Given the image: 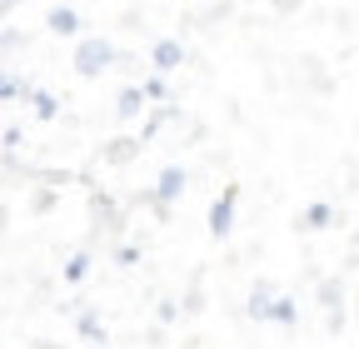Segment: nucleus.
Listing matches in <instances>:
<instances>
[{"label": "nucleus", "mask_w": 359, "mask_h": 349, "mask_svg": "<svg viewBox=\"0 0 359 349\" xmlns=\"http://www.w3.org/2000/svg\"><path fill=\"white\" fill-rule=\"evenodd\" d=\"M115 60H120V50L110 46L105 35H80V46H75V60H70V65H75L80 80H100Z\"/></svg>", "instance_id": "obj_1"}, {"label": "nucleus", "mask_w": 359, "mask_h": 349, "mask_svg": "<svg viewBox=\"0 0 359 349\" xmlns=\"http://www.w3.org/2000/svg\"><path fill=\"white\" fill-rule=\"evenodd\" d=\"M185 185H190V170H185V165H165L160 180H155V190L145 195V205H150L155 214H170V205L185 195Z\"/></svg>", "instance_id": "obj_2"}, {"label": "nucleus", "mask_w": 359, "mask_h": 349, "mask_svg": "<svg viewBox=\"0 0 359 349\" xmlns=\"http://www.w3.org/2000/svg\"><path fill=\"white\" fill-rule=\"evenodd\" d=\"M235 205H240V185H224V190L210 200V220H205L210 240H224V235L235 230Z\"/></svg>", "instance_id": "obj_3"}, {"label": "nucleus", "mask_w": 359, "mask_h": 349, "mask_svg": "<svg viewBox=\"0 0 359 349\" xmlns=\"http://www.w3.org/2000/svg\"><path fill=\"white\" fill-rule=\"evenodd\" d=\"M150 65H155V75H175L180 65H185V40L160 35L155 46H150Z\"/></svg>", "instance_id": "obj_4"}, {"label": "nucleus", "mask_w": 359, "mask_h": 349, "mask_svg": "<svg viewBox=\"0 0 359 349\" xmlns=\"http://www.w3.org/2000/svg\"><path fill=\"white\" fill-rule=\"evenodd\" d=\"M45 30H50V35H80V15H75V6H50V11H45Z\"/></svg>", "instance_id": "obj_5"}, {"label": "nucleus", "mask_w": 359, "mask_h": 349, "mask_svg": "<svg viewBox=\"0 0 359 349\" xmlns=\"http://www.w3.org/2000/svg\"><path fill=\"white\" fill-rule=\"evenodd\" d=\"M35 95V85L25 75H15L11 65H0V100H30Z\"/></svg>", "instance_id": "obj_6"}, {"label": "nucleus", "mask_w": 359, "mask_h": 349, "mask_svg": "<svg viewBox=\"0 0 359 349\" xmlns=\"http://www.w3.org/2000/svg\"><path fill=\"white\" fill-rule=\"evenodd\" d=\"M320 304L330 310V329H339V324H344V315H339V304H344V280H325V285H320Z\"/></svg>", "instance_id": "obj_7"}, {"label": "nucleus", "mask_w": 359, "mask_h": 349, "mask_svg": "<svg viewBox=\"0 0 359 349\" xmlns=\"http://www.w3.org/2000/svg\"><path fill=\"white\" fill-rule=\"evenodd\" d=\"M140 145H145L140 135H120V140H110V145H105V165H130L135 155H140Z\"/></svg>", "instance_id": "obj_8"}, {"label": "nucleus", "mask_w": 359, "mask_h": 349, "mask_svg": "<svg viewBox=\"0 0 359 349\" xmlns=\"http://www.w3.org/2000/svg\"><path fill=\"white\" fill-rule=\"evenodd\" d=\"M299 225H304V230H330V225H334V205H330V200H314V205H304Z\"/></svg>", "instance_id": "obj_9"}, {"label": "nucleus", "mask_w": 359, "mask_h": 349, "mask_svg": "<svg viewBox=\"0 0 359 349\" xmlns=\"http://www.w3.org/2000/svg\"><path fill=\"white\" fill-rule=\"evenodd\" d=\"M145 105H150V100H145V90H140V85H125V90H120V100H115V115H120V120H135Z\"/></svg>", "instance_id": "obj_10"}, {"label": "nucleus", "mask_w": 359, "mask_h": 349, "mask_svg": "<svg viewBox=\"0 0 359 349\" xmlns=\"http://www.w3.org/2000/svg\"><path fill=\"white\" fill-rule=\"evenodd\" d=\"M75 334H80L85 344H105V324H100V315H95V310H80V315H75Z\"/></svg>", "instance_id": "obj_11"}, {"label": "nucleus", "mask_w": 359, "mask_h": 349, "mask_svg": "<svg viewBox=\"0 0 359 349\" xmlns=\"http://www.w3.org/2000/svg\"><path fill=\"white\" fill-rule=\"evenodd\" d=\"M294 320H299V304H294V299H280V294H275V304L264 310V324H294Z\"/></svg>", "instance_id": "obj_12"}, {"label": "nucleus", "mask_w": 359, "mask_h": 349, "mask_svg": "<svg viewBox=\"0 0 359 349\" xmlns=\"http://www.w3.org/2000/svg\"><path fill=\"white\" fill-rule=\"evenodd\" d=\"M269 304H275V289H269L264 280H255V289H250V320H264Z\"/></svg>", "instance_id": "obj_13"}, {"label": "nucleus", "mask_w": 359, "mask_h": 349, "mask_svg": "<svg viewBox=\"0 0 359 349\" xmlns=\"http://www.w3.org/2000/svg\"><path fill=\"white\" fill-rule=\"evenodd\" d=\"M30 110H35V120H55V115H60V100H55L50 90H35V95H30Z\"/></svg>", "instance_id": "obj_14"}, {"label": "nucleus", "mask_w": 359, "mask_h": 349, "mask_svg": "<svg viewBox=\"0 0 359 349\" xmlns=\"http://www.w3.org/2000/svg\"><path fill=\"white\" fill-rule=\"evenodd\" d=\"M85 275H90V254L80 249V254H70V259H65V285H80Z\"/></svg>", "instance_id": "obj_15"}, {"label": "nucleus", "mask_w": 359, "mask_h": 349, "mask_svg": "<svg viewBox=\"0 0 359 349\" xmlns=\"http://www.w3.org/2000/svg\"><path fill=\"white\" fill-rule=\"evenodd\" d=\"M140 90H145V100H150V105H165V100H170V90H165V75H145V85H140Z\"/></svg>", "instance_id": "obj_16"}, {"label": "nucleus", "mask_w": 359, "mask_h": 349, "mask_svg": "<svg viewBox=\"0 0 359 349\" xmlns=\"http://www.w3.org/2000/svg\"><path fill=\"white\" fill-rule=\"evenodd\" d=\"M165 120H170V110H165V105H155V115H150V120L140 125V140H155V130H160Z\"/></svg>", "instance_id": "obj_17"}, {"label": "nucleus", "mask_w": 359, "mask_h": 349, "mask_svg": "<svg viewBox=\"0 0 359 349\" xmlns=\"http://www.w3.org/2000/svg\"><path fill=\"white\" fill-rule=\"evenodd\" d=\"M140 259V245H125V249H115V265H135Z\"/></svg>", "instance_id": "obj_18"}, {"label": "nucleus", "mask_w": 359, "mask_h": 349, "mask_svg": "<svg viewBox=\"0 0 359 349\" xmlns=\"http://www.w3.org/2000/svg\"><path fill=\"white\" fill-rule=\"evenodd\" d=\"M50 205H55V195H50V190H40V195H35V214H45Z\"/></svg>", "instance_id": "obj_19"}, {"label": "nucleus", "mask_w": 359, "mask_h": 349, "mask_svg": "<svg viewBox=\"0 0 359 349\" xmlns=\"http://www.w3.org/2000/svg\"><path fill=\"white\" fill-rule=\"evenodd\" d=\"M175 320H180V310H175V304L165 299V304H160V324H175Z\"/></svg>", "instance_id": "obj_20"}, {"label": "nucleus", "mask_w": 359, "mask_h": 349, "mask_svg": "<svg viewBox=\"0 0 359 349\" xmlns=\"http://www.w3.org/2000/svg\"><path fill=\"white\" fill-rule=\"evenodd\" d=\"M11 11H15V0H0V20H6Z\"/></svg>", "instance_id": "obj_21"}, {"label": "nucleus", "mask_w": 359, "mask_h": 349, "mask_svg": "<svg viewBox=\"0 0 359 349\" xmlns=\"http://www.w3.org/2000/svg\"><path fill=\"white\" fill-rule=\"evenodd\" d=\"M85 349H100V344H85Z\"/></svg>", "instance_id": "obj_22"}]
</instances>
